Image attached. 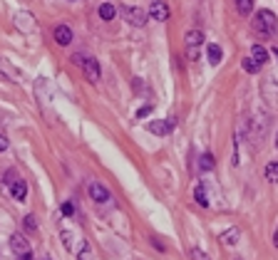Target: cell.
Wrapping results in <instances>:
<instances>
[{
  "mask_svg": "<svg viewBox=\"0 0 278 260\" xmlns=\"http://www.w3.org/2000/svg\"><path fill=\"white\" fill-rule=\"evenodd\" d=\"M278 27V17L276 12L271 10H258L256 17H254V32H258L261 37H271Z\"/></svg>",
  "mask_w": 278,
  "mask_h": 260,
  "instance_id": "obj_1",
  "label": "cell"
},
{
  "mask_svg": "<svg viewBox=\"0 0 278 260\" xmlns=\"http://www.w3.org/2000/svg\"><path fill=\"white\" fill-rule=\"evenodd\" d=\"M120 12H122V17H124L130 25H134V27H142V25L146 22V12H144L142 7H122Z\"/></svg>",
  "mask_w": 278,
  "mask_h": 260,
  "instance_id": "obj_2",
  "label": "cell"
},
{
  "mask_svg": "<svg viewBox=\"0 0 278 260\" xmlns=\"http://www.w3.org/2000/svg\"><path fill=\"white\" fill-rule=\"evenodd\" d=\"M152 20H156V22H164V20H169V5L164 2V0H154L152 5H149V12H146Z\"/></svg>",
  "mask_w": 278,
  "mask_h": 260,
  "instance_id": "obj_3",
  "label": "cell"
},
{
  "mask_svg": "<svg viewBox=\"0 0 278 260\" xmlns=\"http://www.w3.org/2000/svg\"><path fill=\"white\" fill-rule=\"evenodd\" d=\"M87 194H90V198H92L94 203H107V201H110V191H107V186H102L100 181H92V184H90V189H87Z\"/></svg>",
  "mask_w": 278,
  "mask_h": 260,
  "instance_id": "obj_4",
  "label": "cell"
},
{
  "mask_svg": "<svg viewBox=\"0 0 278 260\" xmlns=\"http://www.w3.org/2000/svg\"><path fill=\"white\" fill-rule=\"evenodd\" d=\"M10 248H12V253H15L18 258L30 253V243H28L25 236H20V233H12V236H10Z\"/></svg>",
  "mask_w": 278,
  "mask_h": 260,
  "instance_id": "obj_5",
  "label": "cell"
},
{
  "mask_svg": "<svg viewBox=\"0 0 278 260\" xmlns=\"http://www.w3.org/2000/svg\"><path fill=\"white\" fill-rule=\"evenodd\" d=\"M82 72H84L87 82H92V84H97V82H100V62H97L94 57H87V60H84Z\"/></svg>",
  "mask_w": 278,
  "mask_h": 260,
  "instance_id": "obj_6",
  "label": "cell"
},
{
  "mask_svg": "<svg viewBox=\"0 0 278 260\" xmlns=\"http://www.w3.org/2000/svg\"><path fill=\"white\" fill-rule=\"evenodd\" d=\"M174 124H176L174 119H156V122H149V131L156 136H166V134H172Z\"/></svg>",
  "mask_w": 278,
  "mask_h": 260,
  "instance_id": "obj_7",
  "label": "cell"
},
{
  "mask_svg": "<svg viewBox=\"0 0 278 260\" xmlns=\"http://www.w3.org/2000/svg\"><path fill=\"white\" fill-rule=\"evenodd\" d=\"M8 189H10V196H12L15 201H25V198H28V181H22V179L10 181Z\"/></svg>",
  "mask_w": 278,
  "mask_h": 260,
  "instance_id": "obj_8",
  "label": "cell"
},
{
  "mask_svg": "<svg viewBox=\"0 0 278 260\" xmlns=\"http://www.w3.org/2000/svg\"><path fill=\"white\" fill-rule=\"evenodd\" d=\"M202 42H204V32H202V30H189V32L184 35V45H186V50H199Z\"/></svg>",
  "mask_w": 278,
  "mask_h": 260,
  "instance_id": "obj_9",
  "label": "cell"
},
{
  "mask_svg": "<svg viewBox=\"0 0 278 260\" xmlns=\"http://www.w3.org/2000/svg\"><path fill=\"white\" fill-rule=\"evenodd\" d=\"M55 42L60 47H68L70 42H72V30H70L68 25H58L55 27Z\"/></svg>",
  "mask_w": 278,
  "mask_h": 260,
  "instance_id": "obj_10",
  "label": "cell"
},
{
  "mask_svg": "<svg viewBox=\"0 0 278 260\" xmlns=\"http://www.w3.org/2000/svg\"><path fill=\"white\" fill-rule=\"evenodd\" d=\"M248 57H251V60H254L256 65L261 67L264 62H268V50H266L264 45H254V47H251V55H248Z\"/></svg>",
  "mask_w": 278,
  "mask_h": 260,
  "instance_id": "obj_11",
  "label": "cell"
},
{
  "mask_svg": "<svg viewBox=\"0 0 278 260\" xmlns=\"http://www.w3.org/2000/svg\"><path fill=\"white\" fill-rule=\"evenodd\" d=\"M238 238H241V231H238V228H228V231H224V233L218 236V241H221L224 246H236Z\"/></svg>",
  "mask_w": 278,
  "mask_h": 260,
  "instance_id": "obj_12",
  "label": "cell"
},
{
  "mask_svg": "<svg viewBox=\"0 0 278 260\" xmlns=\"http://www.w3.org/2000/svg\"><path fill=\"white\" fill-rule=\"evenodd\" d=\"M15 25H18L22 32H32V30H35V25H32V15H28V12L15 15Z\"/></svg>",
  "mask_w": 278,
  "mask_h": 260,
  "instance_id": "obj_13",
  "label": "cell"
},
{
  "mask_svg": "<svg viewBox=\"0 0 278 260\" xmlns=\"http://www.w3.org/2000/svg\"><path fill=\"white\" fill-rule=\"evenodd\" d=\"M77 260H94V253L84 238H80V243H77Z\"/></svg>",
  "mask_w": 278,
  "mask_h": 260,
  "instance_id": "obj_14",
  "label": "cell"
},
{
  "mask_svg": "<svg viewBox=\"0 0 278 260\" xmlns=\"http://www.w3.org/2000/svg\"><path fill=\"white\" fill-rule=\"evenodd\" d=\"M194 198H196V203H199L202 208H208V196H206V186H204V181H199V184H196V189H194Z\"/></svg>",
  "mask_w": 278,
  "mask_h": 260,
  "instance_id": "obj_15",
  "label": "cell"
},
{
  "mask_svg": "<svg viewBox=\"0 0 278 260\" xmlns=\"http://www.w3.org/2000/svg\"><path fill=\"white\" fill-rule=\"evenodd\" d=\"M114 15H117V7H114L112 2H102V5H100V17H102V20H112Z\"/></svg>",
  "mask_w": 278,
  "mask_h": 260,
  "instance_id": "obj_16",
  "label": "cell"
},
{
  "mask_svg": "<svg viewBox=\"0 0 278 260\" xmlns=\"http://www.w3.org/2000/svg\"><path fill=\"white\" fill-rule=\"evenodd\" d=\"M221 60H224V50H221L218 45H211V47H208V62H211V65H218Z\"/></svg>",
  "mask_w": 278,
  "mask_h": 260,
  "instance_id": "obj_17",
  "label": "cell"
},
{
  "mask_svg": "<svg viewBox=\"0 0 278 260\" xmlns=\"http://www.w3.org/2000/svg\"><path fill=\"white\" fill-rule=\"evenodd\" d=\"M236 10H238V15H251L254 12V0H236Z\"/></svg>",
  "mask_w": 278,
  "mask_h": 260,
  "instance_id": "obj_18",
  "label": "cell"
},
{
  "mask_svg": "<svg viewBox=\"0 0 278 260\" xmlns=\"http://www.w3.org/2000/svg\"><path fill=\"white\" fill-rule=\"evenodd\" d=\"M214 166H216V161H214V156H211V154L206 151V154L199 159V171H211Z\"/></svg>",
  "mask_w": 278,
  "mask_h": 260,
  "instance_id": "obj_19",
  "label": "cell"
},
{
  "mask_svg": "<svg viewBox=\"0 0 278 260\" xmlns=\"http://www.w3.org/2000/svg\"><path fill=\"white\" fill-rule=\"evenodd\" d=\"M266 181H271V184L278 181V161H271V164L266 166Z\"/></svg>",
  "mask_w": 278,
  "mask_h": 260,
  "instance_id": "obj_20",
  "label": "cell"
},
{
  "mask_svg": "<svg viewBox=\"0 0 278 260\" xmlns=\"http://www.w3.org/2000/svg\"><path fill=\"white\" fill-rule=\"evenodd\" d=\"M241 67H244V69H246L248 74H256V72H258V65H256V62H254L251 57H246V60L241 62Z\"/></svg>",
  "mask_w": 278,
  "mask_h": 260,
  "instance_id": "obj_21",
  "label": "cell"
},
{
  "mask_svg": "<svg viewBox=\"0 0 278 260\" xmlns=\"http://www.w3.org/2000/svg\"><path fill=\"white\" fill-rule=\"evenodd\" d=\"M189 258L192 260H211L206 256V253H204V251H202V248H192V253H189Z\"/></svg>",
  "mask_w": 278,
  "mask_h": 260,
  "instance_id": "obj_22",
  "label": "cell"
},
{
  "mask_svg": "<svg viewBox=\"0 0 278 260\" xmlns=\"http://www.w3.org/2000/svg\"><path fill=\"white\" fill-rule=\"evenodd\" d=\"M60 238H62V246H65L68 251H72V233H70V231H62Z\"/></svg>",
  "mask_w": 278,
  "mask_h": 260,
  "instance_id": "obj_23",
  "label": "cell"
},
{
  "mask_svg": "<svg viewBox=\"0 0 278 260\" xmlns=\"http://www.w3.org/2000/svg\"><path fill=\"white\" fill-rule=\"evenodd\" d=\"M25 228H28V231H35V228H38L35 216H25Z\"/></svg>",
  "mask_w": 278,
  "mask_h": 260,
  "instance_id": "obj_24",
  "label": "cell"
},
{
  "mask_svg": "<svg viewBox=\"0 0 278 260\" xmlns=\"http://www.w3.org/2000/svg\"><path fill=\"white\" fill-rule=\"evenodd\" d=\"M149 114H152V107L146 104V107H142V109L137 112V119H144V117H149Z\"/></svg>",
  "mask_w": 278,
  "mask_h": 260,
  "instance_id": "obj_25",
  "label": "cell"
},
{
  "mask_svg": "<svg viewBox=\"0 0 278 260\" xmlns=\"http://www.w3.org/2000/svg\"><path fill=\"white\" fill-rule=\"evenodd\" d=\"M72 213H74L72 203H62V216H72Z\"/></svg>",
  "mask_w": 278,
  "mask_h": 260,
  "instance_id": "obj_26",
  "label": "cell"
},
{
  "mask_svg": "<svg viewBox=\"0 0 278 260\" xmlns=\"http://www.w3.org/2000/svg\"><path fill=\"white\" fill-rule=\"evenodd\" d=\"M5 149H8V136L0 134V151H5Z\"/></svg>",
  "mask_w": 278,
  "mask_h": 260,
  "instance_id": "obj_27",
  "label": "cell"
},
{
  "mask_svg": "<svg viewBox=\"0 0 278 260\" xmlns=\"http://www.w3.org/2000/svg\"><path fill=\"white\" fill-rule=\"evenodd\" d=\"M274 246L278 248V228H276V233H274Z\"/></svg>",
  "mask_w": 278,
  "mask_h": 260,
  "instance_id": "obj_28",
  "label": "cell"
},
{
  "mask_svg": "<svg viewBox=\"0 0 278 260\" xmlns=\"http://www.w3.org/2000/svg\"><path fill=\"white\" fill-rule=\"evenodd\" d=\"M18 260H32V256L28 253V256H20V258H18Z\"/></svg>",
  "mask_w": 278,
  "mask_h": 260,
  "instance_id": "obj_29",
  "label": "cell"
},
{
  "mask_svg": "<svg viewBox=\"0 0 278 260\" xmlns=\"http://www.w3.org/2000/svg\"><path fill=\"white\" fill-rule=\"evenodd\" d=\"M274 57H276V60H278V47H274Z\"/></svg>",
  "mask_w": 278,
  "mask_h": 260,
  "instance_id": "obj_30",
  "label": "cell"
},
{
  "mask_svg": "<svg viewBox=\"0 0 278 260\" xmlns=\"http://www.w3.org/2000/svg\"><path fill=\"white\" fill-rule=\"evenodd\" d=\"M276 149H278V134H276Z\"/></svg>",
  "mask_w": 278,
  "mask_h": 260,
  "instance_id": "obj_31",
  "label": "cell"
},
{
  "mask_svg": "<svg viewBox=\"0 0 278 260\" xmlns=\"http://www.w3.org/2000/svg\"><path fill=\"white\" fill-rule=\"evenodd\" d=\"M236 260H241V258H236Z\"/></svg>",
  "mask_w": 278,
  "mask_h": 260,
  "instance_id": "obj_32",
  "label": "cell"
}]
</instances>
